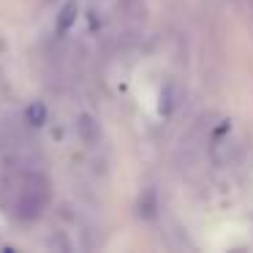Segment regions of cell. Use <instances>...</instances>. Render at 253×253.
Returning <instances> with one entry per match:
<instances>
[{"instance_id":"3957f363","label":"cell","mask_w":253,"mask_h":253,"mask_svg":"<svg viewBox=\"0 0 253 253\" xmlns=\"http://www.w3.org/2000/svg\"><path fill=\"white\" fill-rule=\"evenodd\" d=\"M180 101H182V90H180V84H174V82H169L164 90H161V101H158V112L164 117H169V115H174L177 112V106H180Z\"/></svg>"},{"instance_id":"5b68a950","label":"cell","mask_w":253,"mask_h":253,"mask_svg":"<svg viewBox=\"0 0 253 253\" xmlns=\"http://www.w3.org/2000/svg\"><path fill=\"white\" fill-rule=\"evenodd\" d=\"M77 17H79V0H68L60 8V14H57V36H66L74 28Z\"/></svg>"},{"instance_id":"277c9868","label":"cell","mask_w":253,"mask_h":253,"mask_svg":"<svg viewBox=\"0 0 253 253\" xmlns=\"http://www.w3.org/2000/svg\"><path fill=\"white\" fill-rule=\"evenodd\" d=\"M22 117H25V126L28 128H41V126H46V120H49V109H46L44 101H30V104L25 106Z\"/></svg>"},{"instance_id":"6da1fadb","label":"cell","mask_w":253,"mask_h":253,"mask_svg":"<svg viewBox=\"0 0 253 253\" xmlns=\"http://www.w3.org/2000/svg\"><path fill=\"white\" fill-rule=\"evenodd\" d=\"M46 202H49V180L44 171H39L36 166L22 169V185L17 193V215L22 220H36L41 218Z\"/></svg>"},{"instance_id":"7a4b0ae2","label":"cell","mask_w":253,"mask_h":253,"mask_svg":"<svg viewBox=\"0 0 253 253\" xmlns=\"http://www.w3.org/2000/svg\"><path fill=\"white\" fill-rule=\"evenodd\" d=\"M77 133H79V139H82V144H87V147H98L101 136H104L101 123L95 120L90 112H82V115L77 117Z\"/></svg>"}]
</instances>
